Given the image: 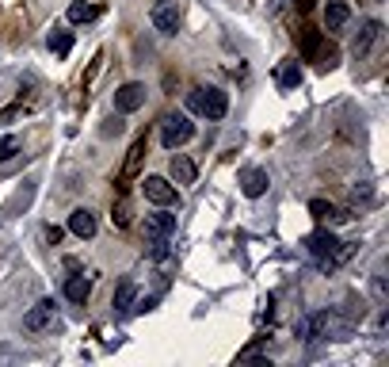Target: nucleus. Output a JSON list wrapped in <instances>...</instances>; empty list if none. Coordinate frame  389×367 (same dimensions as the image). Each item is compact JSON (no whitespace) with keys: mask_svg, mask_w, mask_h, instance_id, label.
<instances>
[{"mask_svg":"<svg viewBox=\"0 0 389 367\" xmlns=\"http://www.w3.org/2000/svg\"><path fill=\"white\" fill-rule=\"evenodd\" d=\"M50 50L58 54V58H65V54L73 50V35H69V31H54V35H50Z\"/></svg>","mask_w":389,"mask_h":367,"instance_id":"19","label":"nucleus"},{"mask_svg":"<svg viewBox=\"0 0 389 367\" xmlns=\"http://www.w3.org/2000/svg\"><path fill=\"white\" fill-rule=\"evenodd\" d=\"M119 130H122V119H111L107 127H103V134H119Z\"/></svg>","mask_w":389,"mask_h":367,"instance_id":"25","label":"nucleus"},{"mask_svg":"<svg viewBox=\"0 0 389 367\" xmlns=\"http://www.w3.org/2000/svg\"><path fill=\"white\" fill-rule=\"evenodd\" d=\"M168 173H172V180H176V184H195L198 168H195V161H191V157L172 153V161H168Z\"/></svg>","mask_w":389,"mask_h":367,"instance_id":"13","label":"nucleus"},{"mask_svg":"<svg viewBox=\"0 0 389 367\" xmlns=\"http://www.w3.org/2000/svg\"><path fill=\"white\" fill-rule=\"evenodd\" d=\"M298 84H301V65H298V62H282V69H279V88L290 92V88H298Z\"/></svg>","mask_w":389,"mask_h":367,"instance_id":"17","label":"nucleus"},{"mask_svg":"<svg viewBox=\"0 0 389 367\" xmlns=\"http://www.w3.org/2000/svg\"><path fill=\"white\" fill-rule=\"evenodd\" d=\"M141 192H145V199L157 203V206H179L176 184L164 180V176H145V180H141Z\"/></svg>","mask_w":389,"mask_h":367,"instance_id":"3","label":"nucleus"},{"mask_svg":"<svg viewBox=\"0 0 389 367\" xmlns=\"http://www.w3.org/2000/svg\"><path fill=\"white\" fill-rule=\"evenodd\" d=\"M96 16H100L96 4H84V0H73L69 4V23H88V20H96Z\"/></svg>","mask_w":389,"mask_h":367,"instance_id":"18","label":"nucleus"},{"mask_svg":"<svg viewBox=\"0 0 389 367\" xmlns=\"http://www.w3.org/2000/svg\"><path fill=\"white\" fill-rule=\"evenodd\" d=\"M313 8V0H298V12H309Z\"/></svg>","mask_w":389,"mask_h":367,"instance_id":"26","label":"nucleus"},{"mask_svg":"<svg viewBox=\"0 0 389 367\" xmlns=\"http://www.w3.org/2000/svg\"><path fill=\"white\" fill-rule=\"evenodd\" d=\"M268 173H263V168H244L241 173V192L249 195V199H260L263 192H268Z\"/></svg>","mask_w":389,"mask_h":367,"instance_id":"10","label":"nucleus"},{"mask_svg":"<svg viewBox=\"0 0 389 367\" xmlns=\"http://www.w3.org/2000/svg\"><path fill=\"white\" fill-rule=\"evenodd\" d=\"M54 310H58V306H54V298H42V303H35V306L23 314V329H27V333H42V329L54 322Z\"/></svg>","mask_w":389,"mask_h":367,"instance_id":"8","label":"nucleus"},{"mask_svg":"<svg viewBox=\"0 0 389 367\" xmlns=\"http://www.w3.org/2000/svg\"><path fill=\"white\" fill-rule=\"evenodd\" d=\"M382 35H385L382 20H366V23H363V31L355 35V42H351V50H355V58H366V54L374 50L378 42H382Z\"/></svg>","mask_w":389,"mask_h":367,"instance_id":"6","label":"nucleus"},{"mask_svg":"<svg viewBox=\"0 0 389 367\" xmlns=\"http://www.w3.org/2000/svg\"><path fill=\"white\" fill-rule=\"evenodd\" d=\"M141 238L145 241H172L176 238V214H145V222H141Z\"/></svg>","mask_w":389,"mask_h":367,"instance_id":"4","label":"nucleus"},{"mask_svg":"<svg viewBox=\"0 0 389 367\" xmlns=\"http://www.w3.org/2000/svg\"><path fill=\"white\" fill-rule=\"evenodd\" d=\"M187 107L198 111V115H206L210 122H217V119L229 115V92H222V88H191Z\"/></svg>","mask_w":389,"mask_h":367,"instance_id":"1","label":"nucleus"},{"mask_svg":"<svg viewBox=\"0 0 389 367\" xmlns=\"http://www.w3.org/2000/svg\"><path fill=\"white\" fill-rule=\"evenodd\" d=\"M195 138V122L187 115H168L164 127H160V142H164V149H179L184 142H191Z\"/></svg>","mask_w":389,"mask_h":367,"instance_id":"2","label":"nucleus"},{"mask_svg":"<svg viewBox=\"0 0 389 367\" xmlns=\"http://www.w3.org/2000/svg\"><path fill=\"white\" fill-rule=\"evenodd\" d=\"M153 27L160 35H176L179 31V8L176 0H157L153 4Z\"/></svg>","mask_w":389,"mask_h":367,"instance_id":"7","label":"nucleus"},{"mask_svg":"<svg viewBox=\"0 0 389 367\" xmlns=\"http://www.w3.org/2000/svg\"><path fill=\"white\" fill-rule=\"evenodd\" d=\"M138 107H145V84L141 81L122 84V88L115 92V111L119 115H130V111H138Z\"/></svg>","mask_w":389,"mask_h":367,"instance_id":"5","label":"nucleus"},{"mask_svg":"<svg viewBox=\"0 0 389 367\" xmlns=\"http://www.w3.org/2000/svg\"><path fill=\"white\" fill-rule=\"evenodd\" d=\"M145 149H149L145 134H141V138H134V146H130V153H126V165H122V176H119V184H122V187H126V184L138 176L141 161H145Z\"/></svg>","mask_w":389,"mask_h":367,"instance_id":"9","label":"nucleus"},{"mask_svg":"<svg viewBox=\"0 0 389 367\" xmlns=\"http://www.w3.org/2000/svg\"><path fill=\"white\" fill-rule=\"evenodd\" d=\"M340 58V50H336V42H321V50H317V65L321 69H332Z\"/></svg>","mask_w":389,"mask_h":367,"instance_id":"20","label":"nucleus"},{"mask_svg":"<svg viewBox=\"0 0 389 367\" xmlns=\"http://www.w3.org/2000/svg\"><path fill=\"white\" fill-rule=\"evenodd\" d=\"M111 219H115V226H126V222H130V206H126V203H119V211L111 214Z\"/></svg>","mask_w":389,"mask_h":367,"instance_id":"23","label":"nucleus"},{"mask_svg":"<svg viewBox=\"0 0 389 367\" xmlns=\"http://www.w3.org/2000/svg\"><path fill=\"white\" fill-rule=\"evenodd\" d=\"M298 42H301V58H306V62H317V50H321V42H325V35H321L317 27H301V31H298Z\"/></svg>","mask_w":389,"mask_h":367,"instance_id":"15","label":"nucleus"},{"mask_svg":"<svg viewBox=\"0 0 389 367\" xmlns=\"http://www.w3.org/2000/svg\"><path fill=\"white\" fill-rule=\"evenodd\" d=\"M69 233H77L80 241L96 238V214H92V211H84V206H77V211L69 214Z\"/></svg>","mask_w":389,"mask_h":367,"instance_id":"11","label":"nucleus"},{"mask_svg":"<svg viewBox=\"0 0 389 367\" xmlns=\"http://www.w3.org/2000/svg\"><path fill=\"white\" fill-rule=\"evenodd\" d=\"M309 214H313V219H336V206L325 203V199H313L309 203Z\"/></svg>","mask_w":389,"mask_h":367,"instance_id":"22","label":"nucleus"},{"mask_svg":"<svg viewBox=\"0 0 389 367\" xmlns=\"http://www.w3.org/2000/svg\"><path fill=\"white\" fill-rule=\"evenodd\" d=\"M65 238V230H61V226H46V241H50V245H58Z\"/></svg>","mask_w":389,"mask_h":367,"instance_id":"24","label":"nucleus"},{"mask_svg":"<svg viewBox=\"0 0 389 367\" xmlns=\"http://www.w3.org/2000/svg\"><path fill=\"white\" fill-rule=\"evenodd\" d=\"M88 295H92V279L88 276H69V279H65V298H69V303L84 306V303H88Z\"/></svg>","mask_w":389,"mask_h":367,"instance_id":"14","label":"nucleus"},{"mask_svg":"<svg viewBox=\"0 0 389 367\" xmlns=\"http://www.w3.org/2000/svg\"><path fill=\"white\" fill-rule=\"evenodd\" d=\"M134 303H138L134 279H122V284L115 287V298H111V306H115V314H134Z\"/></svg>","mask_w":389,"mask_h":367,"instance_id":"12","label":"nucleus"},{"mask_svg":"<svg viewBox=\"0 0 389 367\" xmlns=\"http://www.w3.org/2000/svg\"><path fill=\"white\" fill-rule=\"evenodd\" d=\"M347 20H351V8L344 4V0H332V4L325 8V27L328 31H344Z\"/></svg>","mask_w":389,"mask_h":367,"instance_id":"16","label":"nucleus"},{"mask_svg":"<svg viewBox=\"0 0 389 367\" xmlns=\"http://www.w3.org/2000/svg\"><path fill=\"white\" fill-rule=\"evenodd\" d=\"M16 153H20V138H16V134H4V138H0V161H12Z\"/></svg>","mask_w":389,"mask_h":367,"instance_id":"21","label":"nucleus"}]
</instances>
